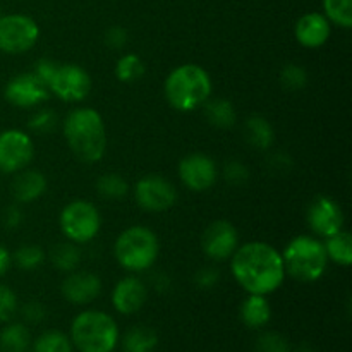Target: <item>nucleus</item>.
I'll use <instances>...</instances> for the list:
<instances>
[{"label":"nucleus","mask_w":352,"mask_h":352,"mask_svg":"<svg viewBox=\"0 0 352 352\" xmlns=\"http://www.w3.org/2000/svg\"><path fill=\"white\" fill-rule=\"evenodd\" d=\"M232 277L248 294H274L285 280L282 253L263 241L239 244L230 256Z\"/></svg>","instance_id":"obj_1"},{"label":"nucleus","mask_w":352,"mask_h":352,"mask_svg":"<svg viewBox=\"0 0 352 352\" xmlns=\"http://www.w3.org/2000/svg\"><path fill=\"white\" fill-rule=\"evenodd\" d=\"M64 138L69 150L82 164H98L107 153V129L100 112L79 107L64 120Z\"/></svg>","instance_id":"obj_2"},{"label":"nucleus","mask_w":352,"mask_h":352,"mask_svg":"<svg viewBox=\"0 0 352 352\" xmlns=\"http://www.w3.org/2000/svg\"><path fill=\"white\" fill-rule=\"evenodd\" d=\"M212 78L198 64L177 65L165 78V100L177 112H195L201 109L208 98H212Z\"/></svg>","instance_id":"obj_3"},{"label":"nucleus","mask_w":352,"mask_h":352,"mask_svg":"<svg viewBox=\"0 0 352 352\" xmlns=\"http://www.w3.org/2000/svg\"><path fill=\"white\" fill-rule=\"evenodd\" d=\"M285 275L302 284H313L325 275L329 267L323 241L316 236H296L282 253Z\"/></svg>","instance_id":"obj_4"},{"label":"nucleus","mask_w":352,"mask_h":352,"mask_svg":"<svg viewBox=\"0 0 352 352\" xmlns=\"http://www.w3.org/2000/svg\"><path fill=\"white\" fill-rule=\"evenodd\" d=\"M160 254L158 236L146 226H131L113 243V256L127 272L141 274L157 263Z\"/></svg>","instance_id":"obj_5"},{"label":"nucleus","mask_w":352,"mask_h":352,"mask_svg":"<svg viewBox=\"0 0 352 352\" xmlns=\"http://www.w3.org/2000/svg\"><path fill=\"white\" fill-rule=\"evenodd\" d=\"M69 339L79 352H113L119 344V327L109 313L86 309L72 320Z\"/></svg>","instance_id":"obj_6"},{"label":"nucleus","mask_w":352,"mask_h":352,"mask_svg":"<svg viewBox=\"0 0 352 352\" xmlns=\"http://www.w3.org/2000/svg\"><path fill=\"white\" fill-rule=\"evenodd\" d=\"M58 226L65 239L74 244H86L98 236L102 215L88 199H72L62 208Z\"/></svg>","instance_id":"obj_7"},{"label":"nucleus","mask_w":352,"mask_h":352,"mask_svg":"<svg viewBox=\"0 0 352 352\" xmlns=\"http://www.w3.org/2000/svg\"><path fill=\"white\" fill-rule=\"evenodd\" d=\"M40 40V26L26 14L0 16V52L21 55L30 52Z\"/></svg>","instance_id":"obj_8"},{"label":"nucleus","mask_w":352,"mask_h":352,"mask_svg":"<svg viewBox=\"0 0 352 352\" xmlns=\"http://www.w3.org/2000/svg\"><path fill=\"white\" fill-rule=\"evenodd\" d=\"M91 76L78 64H60L57 62L50 79L47 81L48 91L58 100L67 103H79L91 93Z\"/></svg>","instance_id":"obj_9"},{"label":"nucleus","mask_w":352,"mask_h":352,"mask_svg":"<svg viewBox=\"0 0 352 352\" xmlns=\"http://www.w3.org/2000/svg\"><path fill=\"white\" fill-rule=\"evenodd\" d=\"M134 199L144 212L162 213L177 203V189L164 175H143L134 186Z\"/></svg>","instance_id":"obj_10"},{"label":"nucleus","mask_w":352,"mask_h":352,"mask_svg":"<svg viewBox=\"0 0 352 352\" xmlns=\"http://www.w3.org/2000/svg\"><path fill=\"white\" fill-rule=\"evenodd\" d=\"M34 158V143L21 129H6L0 133V172L17 174L30 167Z\"/></svg>","instance_id":"obj_11"},{"label":"nucleus","mask_w":352,"mask_h":352,"mask_svg":"<svg viewBox=\"0 0 352 352\" xmlns=\"http://www.w3.org/2000/svg\"><path fill=\"white\" fill-rule=\"evenodd\" d=\"M306 222L316 237L327 239L344 229L346 217H344V210L337 199L322 195L309 201Z\"/></svg>","instance_id":"obj_12"},{"label":"nucleus","mask_w":352,"mask_h":352,"mask_svg":"<svg viewBox=\"0 0 352 352\" xmlns=\"http://www.w3.org/2000/svg\"><path fill=\"white\" fill-rule=\"evenodd\" d=\"M179 179L192 192H205L219 181V165L210 155L191 153L179 162Z\"/></svg>","instance_id":"obj_13"},{"label":"nucleus","mask_w":352,"mask_h":352,"mask_svg":"<svg viewBox=\"0 0 352 352\" xmlns=\"http://www.w3.org/2000/svg\"><path fill=\"white\" fill-rule=\"evenodd\" d=\"M3 96L17 109H34L50 98V91L47 85L31 71L10 78L3 88Z\"/></svg>","instance_id":"obj_14"},{"label":"nucleus","mask_w":352,"mask_h":352,"mask_svg":"<svg viewBox=\"0 0 352 352\" xmlns=\"http://www.w3.org/2000/svg\"><path fill=\"white\" fill-rule=\"evenodd\" d=\"M239 248V232L227 220H215L205 229L201 236V250L212 261L230 260Z\"/></svg>","instance_id":"obj_15"},{"label":"nucleus","mask_w":352,"mask_h":352,"mask_svg":"<svg viewBox=\"0 0 352 352\" xmlns=\"http://www.w3.org/2000/svg\"><path fill=\"white\" fill-rule=\"evenodd\" d=\"M148 301V287L136 275L120 278L112 289V306L124 316L140 311Z\"/></svg>","instance_id":"obj_16"},{"label":"nucleus","mask_w":352,"mask_h":352,"mask_svg":"<svg viewBox=\"0 0 352 352\" xmlns=\"http://www.w3.org/2000/svg\"><path fill=\"white\" fill-rule=\"evenodd\" d=\"M60 292L71 305L85 306L95 301L102 292V280L91 272H71L62 280Z\"/></svg>","instance_id":"obj_17"},{"label":"nucleus","mask_w":352,"mask_h":352,"mask_svg":"<svg viewBox=\"0 0 352 352\" xmlns=\"http://www.w3.org/2000/svg\"><path fill=\"white\" fill-rule=\"evenodd\" d=\"M332 34V23L323 12H308L298 19L294 36L305 48H320L329 41Z\"/></svg>","instance_id":"obj_18"},{"label":"nucleus","mask_w":352,"mask_h":352,"mask_svg":"<svg viewBox=\"0 0 352 352\" xmlns=\"http://www.w3.org/2000/svg\"><path fill=\"white\" fill-rule=\"evenodd\" d=\"M48 181L43 172L33 170V168H24L17 172L12 181V196L19 205H30L36 201L47 191Z\"/></svg>","instance_id":"obj_19"},{"label":"nucleus","mask_w":352,"mask_h":352,"mask_svg":"<svg viewBox=\"0 0 352 352\" xmlns=\"http://www.w3.org/2000/svg\"><path fill=\"white\" fill-rule=\"evenodd\" d=\"M241 322L248 327V329H263L268 325L272 318V306L267 296L258 294H248V298L241 302L239 308Z\"/></svg>","instance_id":"obj_20"},{"label":"nucleus","mask_w":352,"mask_h":352,"mask_svg":"<svg viewBox=\"0 0 352 352\" xmlns=\"http://www.w3.org/2000/svg\"><path fill=\"white\" fill-rule=\"evenodd\" d=\"M244 138L254 150H270L275 141V131L263 116H250L244 122Z\"/></svg>","instance_id":"obj_21"},{"label":"nucleus","mask_w":352,"mask_h":352,"mask_svg":"<svg viewBox=\"0 0 352 352\" xmlns=\"http://www.w3.org/2000/svg\"><path fill=\"white\" fill-rule=\"evenodd\" d=\"M158 346V333L151 327L136 325L122 337L124 352H153Z\"/></svg>","instance_id":"obj_22"},{"label":"nucleus","mask_w":352,"mask_h":352,"mask_svg":"<svg viewBox=\"0 0 352 352\" xmlns=\"http://www.w3.org/2000/svg\"><path fill=\"white\" fill-rule=\"evenodd\" d=\"M203 109H205L206 120L219 129H229L237 120L236 107L226 98H208Z\"/></svg>","instance_id":"obj_23"},{"label":"nucleus","mask_w":352,"mask_h":352,"mask_svg":"<svg viewBox=\"0 0 352 352\" xmlns=\"http://www.w3.org/2000/svg\"><path fill=\"white\" fill-rule=\"evenodd\" d=\"M327 251V258L339 267H351L352 265V237L347 230L333 234L327 237L323 243Z\"/></svg>","instance_id":"obj_24"},{"label":"nucleus","mask_w":352,"mask_h":352,"mask_svg":"<svg viewBox=\"0 0 352 352\" xmlns=\"http://www.w3.org/2000/svg\"><path fill=\"white\" fill-rule=\"evenodd\" d=\"M30 346V330L23 323H7L0 332V352H28Z\"/></svg>","instance_id":"obj_25"},{"label":"nucleus","mask_w":352,"mask_h":352,"mask_svg":"<svg viewBox=\"0 0 352 352\" xmlns=\"http://www.w3.org/2000/svg\"><path fill=\"white\" fill-rule=\"evenodd\" d=\"M50 260L54 267L62 274H71L78 270L81 263V250L78 244L65 241V243H57L50 251Z\"/></svg>","instance_id":"obj_26"},{"label":"nucleus","mask_w":352,"mask_h":352,"mask_svg":"<svg viewBox=\"0 0 352 352\" xmlns=\"http://www.w3.org/2000/svg\"><path fill=\"white\" fill-rule=\"evenodd\" d=\"M96 192L102 196L103 199H124L129 195V184L126 179L117 172H107L102 174L96 181Z\"/></svg>","instance_id":"obj_27"},{"label":"nucleus","mask_w":352,"mask_h":352,"mask_svg":"<svg viewBox=\"0 0 352 352\" xmlns=\"http://www.w3.org/2000/svg\"><path fill=\"white\" fill-rule=\"evenodd\" d=\"M146 72V65L141 60L140 55L136 54H124L119 60L116 62V69H113V74L119 79L120 82H136Z\"/></svg>","instance_id":"obj_28"},{"label":"nucleus","mask_w":352,"mask_h":352,"mask_svg":"<svg viewBox=\"0 0 352 352\" xmlns=\"http://www.w3.org/2000/svg\"><path fill=\"white\" fill-rule=\"evenodd\" d=\"M323 14L336 26L352 28V0H322Z\"/></svg>","instance_id":"obj_29"},{"label":"nucleus","mask_w":352,"mask_h":352,"mask_svg":"<svg viewBox=\"0 0 352 352\" xmlns=\"http://www.w3.org/2000/svg\"><path fill=\"white\" fill-rule=\"evenodd\" d=\"M33 352H72V342L64 332L47 330L34 340Z\"/></svg>","instance_id":"obj_30"},{"label":"nucleus","mask_w":352,"mask_h":352,"mask_svg":"<svg viewBox=\"0 0 352 352\" xmlns=\"http://www.w3.org/2000/svg\"><path fill=\"white\" fill-rule=\"evenodd\" d=\"M45 261V253L40 246H34V244H26V246L17 248L16 253L12 254V263L16 265L19 270L31 272L36 270L43 265Z\"/></svg>","instance_id":"obj_31"},{"label":"nucleus","mask_w":352,"mask_h":352,"mask_svg":"<svg viewBox=\"0 0 352 352\" xmlns=\"http://www.w3.org/2000/svg\"><path fill=\"white\" fill-rule=\"evenodd\" d=\"M280 79L282 86L289 91H301L302 88H306L308 85V71L302 67L301 64H294V62H289L284 67L280 69Z\"/></svg>","instance_id":"obj_32"},{"label":"nucleus","mask_w":352,"mask_h":352,"mask_svg":"<svg viewBox=\"0 0 352 352\" xmlns=\"http://www.w3.org/2000/svg\"><path fill=\"white\" fill-rule=\"evenodd\" d=\"M256 352H291V346L278 332H265L258 337Z\"/></svg>","instance_id":"obj_33"},{"label":"nucleus","mask_w":352,"mask_h":352,"mask_svg":"<svg viewBox=\"0 0 352 352\" xmlns=\"http://www.w3.org/2000/svg\"><path fill=\"white\" fill-rule=\"evenodd\" d=\"M17 296L16 292L6 284H0V323H9L17 313Z\"/></svg>","instance_id":"obj_34"},{"label":"nucleus","mask_w":352,"mask_h":352,"mask_svg":"<svg viewBox=\"0 0 352 352\" xmlns=\"http://www.w3.org/2000/svg\"><path fill=\"white\" fill-rule=\"evenodd\" d=\"M57 126V116H55L54 110H38L36 113H33L28 122V127L33 131L34 134H47L50 131H54V127Z\"/></svg>","instance_id":"obj_35"},{"label":"nucleus","mask_w":352,"mask_h":352,"mask_svg":"<svg viewBox=\"0 0 352 352\" xmlns=\"http://www.w3.org/2000/svg\"><path fill=\"white\" fill-rule=\"evenodd\" d=\"M223 179H226L229 184L232 186H243L246 184L248 179H250V168L239 160H230L227 162L226 167L222 170Z\"/></svg>","instance_id":"obj_36"},{"label":"nucleus","mask_w":352,"mask_h":352,"mask_svg":"<svg viewBox=\"0 0 352 352\" xmlns=\"http://www.w3.org/2000/svg\"><path fill=\"white\" fill-rule=\"evenodd\" d=\"M220 282V272L215 267H203L196 270L195 274V284L198 289L203 291H210V289L217 287Z\"/></svg>","instance_id":"obj_37"},{"label":"nucleus","mask_w":352,"mask_h":352,"mask_svg":"<svg viewBox=\"0 0 352 352\" xmlns=\"http://www.w3.org/2000/svg\"><path fill=\"white\" fill-rule=\"evenodd\" d=\"M127 31L124 30L122 26H112L105 31V45L112 50H122L124 47L127 45Z\"/></svg>","instance_id":"obj_38"},{"label":"nucleus","mask_w":352,"mask_h":352,"mask_svg":"<svg viewBox=\"0 0 352 352\" xmlns=\"http://www.w3.org/2000/svg\"><path fill=\"white\" fill-rule=\"evenodd\" d=\"M23 316L28 323H41L47 318V309L41 302L30 301L23 306Z\"/></svg>","instance_id":"obj_39"},{"label":"nucleus","mask_w":352,"mask_h":352,"mask_svg":"<svg viewBox=\"0 0 352 352\" xmlns=\"http://www.w3.org/2000/svg\"><path fill=\"white\" fill-rule=\"evenodd\" d=\"M268 167L270 170H274L275 174H287L292 168V158L289 157L287 153H274L270 158H268Z\"/></svg>","instance_id":"obj_40"},{"label":"nucleus","mask_w":352,"mask_h":352,"mask_svg":"<svg viewBox=\"0 0 352 352\" xmlns=\"http://www.w3.org/2000/svg\"><path fill=\"white\" fill-rule=\"evenodd\" d=\"M2 222L7 229H17L24 222V215L17 205H10L3 210Z\"/></svg>","instance_id":"obj_41"},{"label":"nucleus","mask_w":352,"mask_h":352,"mask_svg":"<svg viewBox=\"0 0 352 352\" xmlns=\"http://www.w3.org/2000/svg\"><path fill=\"white\" fill-rule=\"evenodd\" d=\"M10 265H12V254L9 253L6 246L0 244V277H3L9 272Z\"/></svg>","instance_id":"obj_42"},{"label":"nucleus","mask_w":352,"mask_h":352,"mask_svg":"<svg viewBox=\"0 0 352 352\" xmlns=\"http://www.w3.org/2000/svg\"><path fill=\"white\" fill-rule=\"evenodd\" d=\"M151 284H153V287L157 289V291H165V289H168V285H170V280H168L167 275L158 274L157 277H153Z\"/></svg>","instance_id":"obj_43"},{"label":"nucleus","mask_w":352,"mask_h":352,"mask_svg":"<svg viewBox=\"0 0 352 352\" xmlns=\"http://www.w3.org/2000/svg\"><path fill=\"white\" fill-rule=\"evenodd\" d=\"M298 352H313V349L311 346H308V344H302V346L298 349Z\"/></svg>","instance_id":"obj_44"},{"label":"nucleus","mask_w":352,"mask_h":352,"mask_svg":"<svg viewBox=\"0 0 352 352\" xmlns=\"http://www.w3.org/2000/svg\"><path fill=\"white\" fill-rule=\"evenodd\" d=\"M0 16H2V10H0Z\"/></svg>","instance_id":"obj_45"}]
</instances>
